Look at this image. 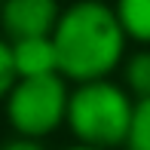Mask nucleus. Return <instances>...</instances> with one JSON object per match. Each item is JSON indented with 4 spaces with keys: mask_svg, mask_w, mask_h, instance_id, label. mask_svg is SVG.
I'll return each instance as SVG.
<instances>
[{
    "mask_svg": "<svg viewBox=\"0 0 150 150\" xmlns=\"http://www.w3.org/2000/svg\"><path fill=\"white\" fill-rule=\"evenodd\" d=\"M126 43L129 40L113 6L92 0L64 6L52 31L58 74L74 86L113 80V74L126 61Z\"/></svg>",
    "mask_w": 150,
    "mask_h": 150,
    "instance_id": "f257e3e1",
    "label": "nucleus"
},
{
    "mask_svg": "<svg viewBox=\"0 0 150 150\" xmlns=\"http://www.w3.org/2000/svg\"><path fill=\"white\" fill-rule=\"evenodd\" d=\"M132 117H135V98L117 80H95V83L71 86L64 126L80 147L92 150L126 147Z\"/></svg>",
    "mask_w": 150,
    "mask_h": 150,
    "instance_id": "f03ea898",
    "label": "nucleus"
},
{
    "mask_svg": "<svg viewBox=\"0 0 150 150\" xmlns=\"http://www.w3.org/2000/svg\"><path fill=\"white\" fill-rule=\"evenodd\" d=\"M67 98H71V83L61 74L37 77V80H16L12 92L3 101L6 122L16 132V138L43 141L64 126Z\"/></svg>",
    "mask_w": 150,
    "mask_h": 150,
    "instance_id": "7ed1b4c3",
    "label": "nucleus"
},
{
    "mask_svg": "<svg viewBox=\"0 0 150 150\" xmlns=\"http://www.w3.org/2000/svg\"><path fill=\"white\" fill-rule=\"evenodd\" d=\"M61 6L52 0H6L0 6V37L9 43L52 37Z\"/></svg>",
    "mask_w": 150,
    "mask_h": 150,
    "instance_id": "20e7f679",
    "label": "nucleus"
},
{
    "mask_svg": "<svg viewBox=\"0 0 150 150\" xmlns=\"http://www.w3.org/2000/svg\"><path fill=\"white\" fill-rule=\"evenodd\" d=\"M12 46V67L16 80H37V77H52L58 74V58L52 37H37V40H18Z\"/></svg>",
    "mask_w": 150,
    "mask_h": 150,
    "instance_id": "39448f33",
    "label": "nucleus"
},
{
    "mask_svg": "<svg viewBox=\"0 0 150 150\" xmlns=\"http://www.w3.org/2000/svg\"><path fill=\"white\" fill-rule=\"evenodd\" d=\"M113 12H117L120 28L129 43L150 49V0H122L113 6Z\"/></svg>",
    "mask_w": 150,
    "mask_h": 150,
    "instance_id": "423d86ee",
    "label": "nucleus"
},
{
    "mask_svg": "<svg viewBox=\"0 0 150 150\" xmlns=\"http://www.w3.org/2000/svg\"><path fill=\"white\" fill-rule=\"evenodd\" d=\"M120 71H122V86L135 101L150 98V49H135L132 55H126Z\"/></svg>",
    "mask_w": 150,
    "mask_h": 150,
    "instance_id": "0eeeda50",
    "label": "nucleus"
},
{
    "mask_svg": "<svg viewBox=\"0 0 150 150\" xmlns=\"http://www.w3.org/2000/svg\"><path fill=\"white\" fill-rule=\"evenodd\" d=\"M126 150H150V98L135 101V117H132Z\"/></svg>",
    "mask_w": 150,
    "mask_h": 150,
    "instance_id": "6e6552de",
    "label": "nucleus"
},
{
    "mask_svg": "<svg viewBox=\"0 0 150 150\" xmlns=\"http://www.w3.org/2000/svg\"><path fill=\"white\" fill-rule=\"evenodd\" d=\"M16 86V67H12V46L6 37H0V104Z\"/></svg>",
    "mask_w": 150,
    "mask_h": 150,
    "instance_id": "1a4fd4ad",
    "label": "nucleus"
},
{
    "mask_svg": "<svg viewBox=\"0 0 150 150\" xmlns=\"http://www.w3.org/2000/svg\"><path fill=\"white\" fill-rule=\"evenodd\" d=\"M0 150H46L43 141H31V138H16L12 135L9 141H3L0 144Z\"/></svg>",
    "mask_w": 150,
    "mask_h": 150,
    "instance_id": "9d476101",
    "label": "nucleus"
},
{
    "mask_svg": "<svg viewBox=\"0 0 150 150\" xmlns=\"http://www.w3.org/2000/svg\"><path fill=\"white\" fill-rule=\"evenodd\" d=\"M61 150H92V147H80V144H74V147H61Z\"/></svg>",
    "mask_w": 150,
    "mask_h": 150,
    "instance_id": "9b49d317",
    "label": "nucleus"
},
{
    "mask_svg": "<svg viewBox=\"0 0 150 150\" xmlns=\"http://www.w3.org/2000/svg\"><path fill=\"white\" fill-rule=\"evenodd\" d=\"M0 6H3V3H0Z\"/></svg>",
    "mask_w": 150,
    "mask_h": 150,
    "instance_id": "f8f14e48",
    "label": "nucleus"
}]
</instances>
